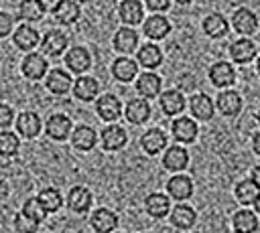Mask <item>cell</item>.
I'll use <instances>...</instances> for the list:
<instances>
[{
	"mask_svg": "<svg viewBox=\"0 0 260 233\" xmlns=\"http://www.w3.org/2000/svg\"><path fill=\"white\" fill-rule=\"evenodd\" d=\"M169 30H171V24L162 16H150L144 22V34L148 38H162V36L169 34Z\"/></svg>",
	"mask_w": 260,
	"mask_h": 233,
	"instance_id": "obj_18",
	"label": "cell"
},
{
	"mask_svg": "<svg viewBox=\"0 0 260 233\" xmlns=\"http://www.w3.org/2000/svg\"><path fill=\"white\" fill-rule=\"evenodd\" d=\"M16 130H18L22 136H26V138H35V136L39 134V130H41V120H39V115L32 113V111L20 113L18 120H16Z\"/></svg>",
	"mask_w": 260,
	"mask_h": 233,
	"instance_id": "obj_14",
	"label": "cell"
},
{
	"mask_svg": "<svg viewBox=\"0 0 260 233\" xmlns=\"http://www.w3.org/2000/svg\"><path fill=\"white\" fill-rule=\"evenodd\" d=\"M217 107L221 109V113H225V115H236L238 111H240V107H242V99H240V95L236 93V91H221L219 93V97H217Z\"/></svg>",
	"mask_w": 260,
	"mask_h": 233,
	"instance_id": "obj_21",
	"label": "cell"
},
{
	"mask_svg": "<svg viewBox=\"0 0 260 233\" xmlns=\"http://www.w3.org/2000/svg\"><path fill=\"white\" fill-rule=\"evenodd\" d=\"M12 41H14V45H16L18 49H22V51H30V49L37 47V43H39V34H37V30H35L32 26L22 24V26L16 28Z\"/></svg>",
	"mask_w": 260,
	"mask_h": 233,
	"instance_id": "obj_6",
	"label": "cell"
},
{
	"mask_svg": "<svg viewBox=\"0 0 260 233\" xmlns=\"http://www.w3.org/2000/svg\"><path fill=\"white\" fill-rule=\"evenodd\" d=\"M22 215H26V217H30L32 221L39 223V221H43L47 217V209L41 205L39 199H28L24 203V207H22Z\"/></svg>",
	"mask_w": 260,
	"mask_h": 233,
	"instance_id": "obj_38",
	"label": "cell"
},
{
	"mask_svg": "<svg viewBox=\"0 0 260 233\" xmlns=\"http://www.w3.org/2000/svg\"><path fill=\"white\" fill-rule=\"evenodd\" d=\"M136 43H138V34L132 28H120L114 34V47L120 53H132L134 47H136Z\"/></svg>",
	"mask_w": 260,
	"mask_h": 233,
	"instance_id": "obj_23",
	"label": "cell"
},
{
	"mask_svg": "<svg viewBox=\"0 0 260 233\" xmlns=\"http://www.w3.org/2000/svg\"><path fill=\"white\" fill-rule=\"evenodd\" d=\"M73 144L79 150H91L93 144H95V132L89 126H79L73 132Z\"/></svg>",
	"mask_w": 260,
	"mask_h": 233,
	"instance_id": "obj_34",
	"label": "cell"
},
{
	"mask_svg": "<svg viewBox=\"0 0 260 233\" xmlns=\"http://www.w3.org/2000/svg\"><path fill=\"white\" fill-rule=\"evenodd\" d=\"M47 87H49V91L55 93V95L67 93L69 87H71V77H69V73H65V71H61V69H53V71L49 73V77H47Z\"/></svg>",
	"mask_w": 260,
	"mask_h": 233,
	"instance_id": "obj_7",
	"label": "cell"
},
{
	"mask_svg": "<svg viewBox=\"0 0 260 233\" xmlns=\"http://www.w3.org/2000/svg\"><path fill=\"white\" fill-rule=\"evenodd\" d=\"M55 16H57V20L63 22V24L75 22L77 16H79V6H77V2H61V6L55 10Z\"/></svg>",
	"mask_w": 260,
	"mask_h": 233,
	"instance_id": "obj_36",
	"label": "cell"
},
{
	"mask_svg": "<svg viewBox=\"0 0 260 233\" xmlns=\"http://www.w3.org/2000/svg\"><path fill=\"white\" fill-rule=\"evenodd\" d=\"M41 14H43V10L39 8L37 2H22L20 4V16L24 20H39Z\"/></svg>",
	"mask_w": 260,
	"mask_h": 233,
	"instance_id": "obj_41",
	"label": "cell"
},
{
	"mask_svg": "<svg viewBox=\"0 0 260 233\" xmlns=\"http://www.w3.org/2000/svg\"><path fill=\"white\" fill-rule=\"evenodd\" d=\"M162 61V55H160V49L156 45H144L140 51H138V63L144 65L146 69H154L158 67Z\"/></svg>",
	"mask_w": 260,
	"mask_h": 233,
	"instance_id": "obj_28",
	"label": "cell"
},
{
	"mask_svg": "<svg viewBox=\"0 0 260 233\" xmlns=\"http://www.w3.org/2000/svg\"><path fill=\"white\" fill-rule=\"evenodd\" d=\"M258 227V219L252 211H240L234 217V229L236 233H254Z\"/></svg>",
	"mask_w": 260,
	"mask_h": 233,
	"instance_id": "obj_29",
	"label": "cell"
},
{
	"mask_svg": "<svg viewBox=\"0 0 260 233\" xmlns=\"http://www.w3.org/2000/svg\"><path fill=\"white\" fill-rule=\"evenodd\" d=\"M232 22H234V28H236L238 32H242V34H252V32L256 30V26H258L256 16H254L248 8H240V10H236Z\"/></svg>",
	"mask_w": 260,
	"mask_h": 233,
	"instance_id": "obj_5",
	"label": "cell"
},
{
	"mask_svg": "<svg viewBox=\"0 0 260 233\" xmlns=\"http://www.w3.org/2000/svg\"><path fill=\"white\" fill-rule=\"evenodd\" d=\"M65 63H67V67H69L73 73H81V71H85V69L89 67L91 59H89V53H87L85 49L75 47V49H71V51L65 55Z\"/></svg>",
	"mask_w": 260,
	"mask_h": 233,
	"instance_id": "obj_12",
	"label": "cell"
},
{
	"mask_svg": "<svg viewBox=\"0 0 260 233\" xmlns=\"http://www.w3.org/2000/svg\"><path fill=\"white\" fill-rule=\"evenodd\" d=\"M18 150V138L12 132H0V154L10 156Z\"/></svg>",
	"mask_w": 260,
	"mask_h": 233,
	"instance_id": "obj_39",
	"label": "cell"
},
{
	"mask_svg": "<svg viewBox=\"0 0 260 233\" xmlns=\"http://www.w3.org/2000/svg\"><path fill=\"white\" fill-rule=\"evenodd\" d=\"M102 144L106 150H120L126 144V132L120 126H108L102 132Z\"/></svg>",
	"mask_w": 260,
	"mask_h": 233,
	"instance_id": "obj_9",
	"label": "cell"
},
{
	"mask_svg": "<svg viewBox=\"0 0 260 233\" xmlns=\"http://www.w3.org/2000/svg\"><path fill=\"white\" fill-rule=\"evenodd\" d=\"M203 30L209 34V36H223L228 32V22L221 14L213 12L209 14L205 20H203Z\"/></svg>",
	"mask_w": 260,
	"mask_h": 233,
	"instance_id": "obj_31",
	"label": "cell"
},
{
	"mask_svg": "<svg viewBox=\"0 0 260 233\" xmlns=\"http://www.w3.org/2000/svg\"><path fill=\"white\" fill-rule=\"evenodd\" d=\"M258 120H260V113H258Z\"/></svg>",
	"mask_w": 260,
	"mask_h": 233,
	"instance_id": "obj_49",
	"label": "cell"
},
{
	"mask_svg": "<svg viewBox=\"0 0 260 233\" xmlns=\"http://www.w3.org/2000/svg\"><path fill=\"white\" fill-rule=\"evenodd\" d=\"M160 107H162V111H165L167 115H175V113H179V111L185 107L183 95H181L179 91H175V89L165 91V93L160 95Z\"/></svg>",
	"mask_w": 260,
	"mask_h": 233,
	"instance_id": "obj_24",
	"label": "cell"
},
{
	"mask_svg": "<svg viewBox=\"0 0 260 233\" xmlns=\"http://www.w3.org/2000/svg\"><path fill=\"white\" fill-rule=\"evenodd\" d=\"M254 207H256V213L260 215V195H258V199L254 201Z\"/></svg>",
	"mask_w": 260,
	"mask_h": 233,
	"instance_id": "obj_47",
	"label": "cell"
},
{
	"mask_svg": "<svg viewBox=\"0 0 260 233\" xmlns=\"http://www.w3.org/2000/svg\"><path fill=\"white\" fill-rule=\"evenodd\" d=\"M209 77H211L213 85H217V87H228V85H232V83H234V79H236L232 65H230V63H223V61H219V63L211 65Z\"/></svg>",
	"mask_w": 260,
	"mask_h": 233,
	"instance_id": "obj_4",
	"label": "cell"
},
{
	"mask_svg": "<svg viewBox=\"0 0 260 233\" xmlns=\"http://www.w3.org/2000/svg\"><path fill=\"white\" fill-rule=\"evenodd\" d=\"M12 109L4 103H0V128H8L12 124Z\"/></svg>",
	"mask_w": 260,
	"mask_h": 233,
	"instance_id": "obj_42",
	"label": "cell"
},
{
	"mask_svg": "<svg viewBox=\"0 0 260 233\" xmlns=\"http://www.w3.org/2000/svg\"><path fill=\"white\" fill-rule=\"evenodd\" d=\"M22 73L28 77V79H41L45 73H47V61L43 55H26V59L22 61Z\"/></svg>",
	"mask_w": 260,
	"mask_h": 233,
	"instance_id": "obj_3",
	"label": "cell"
},
{
	"mask_svg": "<svg viewBox=\"0 0 260 233\" xmlns=\"http://www.w3.org/2000/svg\"><path fill=\"white\" fill-rule=\"evenodd\" d=\"M112 71H114L116 79H120V81H130V79L136 75V63L130 61V59H126V57H120V59L114 61Z\"/></svg>",
	"mask_w": 260,
	"mask_h": 233,
	"instance_id": "obj_33",
	"label": "cell"
},
{
	"mask_svg": "<svg viewBox=\"0 0 260 233\" xmlns=\"http://www.w3.org/2000/svg\"><path fill=\"white\" fill-rule=\"evenodd\" d=\"M14 227H16V231H18V233H37L39 223H37V221H32L30 217H26V215H16Z\"/></svg>",
	"mask_w": 260,
	"mask_h": 233,
	"instance_id": "obj_40",
	"label": "cell"
},
{
	"mask_svg": "<svg viewBox=\"0 0 260 233\" xmlns=\"http://www.w3.org/2000/svg\"><path fill=\"white\" fill-rule=\"evenodd\" d=\"M69 130H71V120L67 115L55 113L47 120V136L55 140H65L69 136Z\"/></svg>",
	"mask_w": 260,
	"mask_h": 233,
	"instance_id": "obj_2",
	"label": "cell"
},
{
	"mask_svg": "<svg viewBox=\"0 0 260 233\" xmlns=\"http://www.w3.org/2000/svg\"><path fill=\"white\" fill-rule=\"evenodd\" d=\"M98 89H100V87H98V81H95L93 77H79V79L75 81V87H73L75 97L81 99V101H91V99L95 97Z\"/></svg>",
	"mask_w": 260,
	"mask_h": 233,
	"instance_id": "obj_20",
	"label": "cell"
},
{
	"mask_svg": "<svg viewBox=\"0 0 260 233\" xmlns=\"http://www.w3.org/2000/svg\"><path fill=\"white\" fill-rule=\"evenodd\" d=\"M171 221H173V225L179 227V229H189V227L195 223V211H193L191 207H187V205H179V207L173 211Z\"/></svg>",
	"mask_w": 260,
	"mask_h": 233,
	"instance_id": "obj_32",
	"label": "cell"
},
{
	"mask_svg": "<svg viewBox=\"0 0 260 233\" xmlns=\"http://www.w3.org/2000/svg\"><path fill=\"white\" fill-rule=\"evenodd\" d=\"M146 8H150V10H167L169 8V2L167 0H148L146 2Z\"/></svg>",
	"mask_w": 260,
	"mask_h": 233,
	"instance_id": "obj_44",
	"label": "cell"
},
{
	"mask_svg": "<svg viewBox=\"0 0 260 233\" xmlns=\"http://www.w3.org/2000/svg\"><path fill=\"white\" fill-rule=\"evenodd\" d=\"M169 207H171V203L162 192H152L146 197V211L152 217H165L169 213Z\"/></svg>",
	"mask_w": 260,
	"mask_h": 233,
	"instance_id": "obj_27",
	"label": "cell"
},
{
	"mask_svg": "<svg viewBox=\"0 0 260 233\" xmlns=\"http://www.w3.org/2000/svg\"><path fill=\"white\" fill-rule=\"evenodd\" d=\"M162 162H165V168L177 172V170H183V168L187 166V162H189V154H187L185 148L173 146V148H169V150L165 152Z\"/></svg>",
	"mask_w": 260,
	"mask_h": 233,
	"instance_id": "obj_10",
	"label": "cell"
},
{
	"mask_svg": "<svg viewBox=\"0 0 260 233\" xmlns=\"http://www.w3.org/2000/svg\"><path fill=\"white\" fill-rule=\"evenodd\" d=\"M118 12L126 24H138L142 20V4L140 2H122Z\"/></svg>",
	"mask_w": 260,
	"mask_h": 233,
	"instance_id": "obj_30",
	"label": "cell"
},
{
	"mask_svg": "<svg viewBox=\"0 0 260 233\" xmlns=\"http://www.w3.org/2000/svg\"><path fill=\"white\" fill-rule=\"evenodd\" d=\"M136 89L144 97H154L160 91V77L154 73H142L138 83H136Z\"/></svg>",
	"mask_w": 260,
	"mask_h": 233,
	"instance_id": "obj_19",
	"label": "cell"
},
{
	"mask_svg": "<svg viewBox=\"0 0 260 233\" xmlns=\"http://www.w3.org/2000/svg\"><path fill=\"white\" fill-rule=\"evenodd\" d=\"M12 28V18L6 12H0V36H6Z\"/></svg>",
	"mask_w": 260,
	"mask_h": 233,
	"instance_id": "obj_43",
	"label": "cell"
},
{
	"mask_svg": "<svg viewBox=\"0 0 260 233\" xmlns=\"http://www.w3.org/2000/svg\"><path fill=\"white\" fill-rule=\"evenodd\" d=\"M116 225H118V217L112 211H108V209H98L91 215V227L98 233H110Z\"/></svg>",
	"mask_w": 260,
	"mask_h": 233,
	"instance_id": "obj_11",
	"label": "cell"
},
{
	"mask_svg": "<svg viewBox=\"0 0 260 233\" xmlns=\"http://www.w3.org/2000/svg\"><path fill=\"white\" fill-rule=\"evenodd\" d=\"M140 144H142V148H144L148 154H156V152H160V150L167 146V136H165L162 130L152 128V130H148V132L142 136Z\"/></svg>",
	"mask_w": 260,
	"mask_h": 233,
	"instance_id": "obj_16",
	"label": "cell"
},
{
	"mask_svg": "<svg viewBox=\"0 0 260 233\" xmlns=\"http://www.w3.org/2000/svg\"><path fill=\"white\" fill-rule=\"evenodd\" d=\"M252 182L260 188V166H256V168L252 170Z\"/></svg>",
	"mask_w": 260,
	"mask_h": 233,
	"instance_id": "obj_45",
	"label": "cell"
},
{
	"mask_svg": "<svg viewBox=\"0 0 260 233\" xmlns=\"http://www.w3.org/2000/svg\"><path fill=\"white\" fill-rule=\"evenodd\" d=\"M167 188H169L171 197H173V199H177V201L189 199V197H191V192H193V184H191V178H187V176H181V174H179V176H173V178L169 180Z\"/></svg>",
	"mask_w": 260,
	"mask_h": 233,
	"instance_id": "obj_17",
	"label": "cell"
},
{
	"mask_svg": "<svg viewBox=\"0 0 260 233\" xmlns=\"http://www.w3.org/2000/svg\"><path fill=\"white\" fill-rule=\"evenodd\" d=\"M67 205L75 211V213H85L91 205V195L85 186H75L71 188L69 197H67Z\"/></svg>",
	"mask_w": 260,
	"mask_h": 233,
	"instance_id": "obj_15",
	"label": "cell"
},
{
	"mask_svg": "<svg viewBox=\"0 0 260 233\" xmlns=\"http://www.w3.org/2000/svg\"><path fill=\"white\" fill-rule=\"evenodd\" d=\"M260 195V188L252 182V180H242L238 186H236V197L242 205H252Z\"/></svg>",
	"mask_w": 260,
	"mask_h": 233,
	"instance_id": "obj_35",
	"label": "cell"
},
{
	"mask_svg": "<svg viewBox=\"0 0 260 233\" xmlns=\"http://www.w3.org/2000/svg\"><path fill=\"white\" fill-rule=\"evenodd\" d=\"M67 47V38L63 32L59 30H49L41 43V49H43V55H49V57H59Z\"/></svg>",
	"mask_w": 260,
	"mask_h": 233,
	"instance_id": "obj_1",
	"label": "cell"
},
{
	"mask_svg": "<svg viewBox=\"0 0 260 233\" xmlns=\"http://www.w3.org/2000/svg\"><path fill=\"white\" fill-rule=\"evenodd\" d=\"M254 152H256V154H260V132L254 136Z\"/></svg>",
	"mask_w": 260,
	"mask_h": 233,
	"instance_id": "obj_46",
	"label": "cell"
},
{
	"mask_svg": "<svg viewBox=\"0 0 260 233\" xmlns=\"http://www.w3.org/2000/svg\"><path fill=\"white\" fill-rule=\"evenodd\" d=\"M254 55H256V47L250 38H240L232 45V57L238 63H248V61H252Z\"/></svg>",
	"mask_w": 260,
	"mask_h": 233,
	"instance_id": "obj_26",
	"label": "cell"
},
{
	"mask_svg": "<svg viewBox=\"0 0 260 233\" xmlns=\"http://www.w3.org/2000/svg\"><path fill=\"white\" fill-rule=\"evenodd\" d=\"M191 111L199 120H209L213 115V103L205 93H195L191 97Z\"/></svg>",
	"mask_w": 260,
	"mask_h": 233,
	"instance_id": "obj_22",
	"label": "cell"
},
{
	"mask_svg": "<svg viewBox=\"0 0 260 233\" xmlns=\"http://www.w3.org/2000/svg\"><path fill=\"white\" fill-rule=\"evenodd\" d=\"M173 136L179 142H193L197 136V126L191 118H179L173 122Z\"/></svg>",
	"mask_w": 260,
	"mask_h": 233,
	"instance_id": "obj_8",
	"label": "cell"
},
{
	"mask_svg": "<svg viewBox=\"0 0 260 233\" xmlns=\"http://www.w3.org/2000/svg\"><path fill=\"white\" fill-rule=\"evenodd\" d=\"M258 71H260V61H258Z\"/></svg>",
	"mask_w": 260,
	"mask_h": 233,
	"instance_id": "obj_48",
	"label": "cell"
},
{
	"mask_svg": "<svg viewBox=\"0 0 260 233\" xmlns=\"http://www.w3.org/2000/svg\"><path fill=\"white\" fill-rule=\"evenodd\" d=\"M148 115H150V107H148V103L142 101V99H132V101L126 105V118H128V122H132V124H142V122L148 120Z\"/></svg>",
	"mask_w": 260,
	"mask_h": 233,
	"instance_id": "obj_25",
	"label": "cell"
},
{
	"mask_svg": "<svg viewBox=\"0 0 260 233\" xmlns=\"http://www.w3.org/2000/svg\"><path fill=\"white\" fill-rule=\"evenodd\" d=\"M39 201H41V205H43L49 213L57 211V209L61 207V203H63V199H61V195H59L57 188H43V190L39 192Z\"/></svg>",
	"mask_w": 260,
	"mask_h": 233,
	"instance_id": "obj_37",
	"label": "cell"
},
{
	"mask_svg": "<svg viewBox=\"0 0 260 233\" xmlns=\"http://www.w3.org/2000/svg\"><path fill=\"white\" fill-rule=\"evenodd\" d=\"M120 111H122V105L120 101L114 97V95H102L98 99V113L108 120V122H114L120 118Z\"/></svg>",
	"mask_w": 260,
	"mask_h": 233,
	"instance_id": "obj_13",
	"label": "cell"
}]
</instances>
